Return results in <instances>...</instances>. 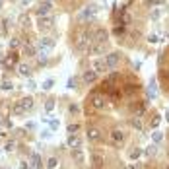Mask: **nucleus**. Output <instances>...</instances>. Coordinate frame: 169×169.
Wrapping results in <instances>:
<instances>
[{
    "mask_svg": "<svg viewBox=\"0 0 169 169\" xmlns=\"http://www.w3.org/2000/svg\"><path fill=\"white\" fill-rule=\"evenodd\" d=\"M163 140V134H161V132H152V142H154V144H160V142Z\"/></svg>",
    "mask_w": 169,
    "mask_h": 169,
    "instance_id": "412c9836",
    "label": "nucleus"
},
{
    "mask_svg": "<svg viewBox=\"0 0 169 169\" xmlns=\"http://www.w3.org/2000/svg\"><path fill=\"white\" fill-rule=\"evenodd\" d=\"M91 68H93L97 74H101V72H111V68L107 66V60H105V58H95V60L91 62Z\"/></svg>",
    "mask_w": 169,
    "mask_h": 169,
    "instance_id": "7ed1b4c3",
    "label": "nucleus"
},
{
    "mask_svg": "<svg viewBox=\"0 0 169 169\" xmlns=\"http://www.w3.org/2000/svg\"><path fill=\"white\" fill-rule=\"evenodd\" d=\"M88 138H89V142H93V144H99V142L103 140L101 130H99V128H95V127H89V128H88Z\"/></svg>",
    "mask_w": 169,
    "mask_h": 169,
    "instance_id": "39448f33",
    "label": "nucleus"
},
{
    "mask_svg": "<svg viewBox=\"0 0 169 169\" xmlns=\"http://www.w3.org/2000/svg\"><path fill=\"white\" fill-rule=\"evenodd\" d=\"M52 109H55V101H47V105H45V111H47V113H51Z\"/></svg>",
    "mask_w": 169,
    "mask_h": 169,
    "instance_id": "7c9ffc66",
    "label": "nucleus"
},
{
    "mask_svg": "<svg viewBox=\"0 0 169 169\" xmlns=\"http://www.w3.org/2000/svg\"><path fill=\"white\" fill-rule=\"evenodd\" d=\"M140 155H142V150H134V152H130V160H136Z\"/></svg>",
    "mask_w": 169,
    "mask_h": 169,
    "instance_id": "c756f323",
    "label": "nucleus"
},
{
    "mask_svg": "<svg viewBox=\"0 0 169 169\" xmlns=\"http://www.w3.org/2000/svg\"><path fill=\"white\" fill-rule=\"evenodd\" d=\"M95 14H97V8H95V6H88L84 12H80L78 18H80V19H88V18H93Z\"/></svg>",
    "mask_w": 169,
    "mask_h": 169,
    "instance_id": "f8f14e48",
    "label": "nucleus"
},
{
    "mask_svg": "<svg viewBox=\"0 0 169 169\" xmlns=\"http://www.w3.org/2000/svg\"><path fill=\"white\" fill-rule=\"evenodd\" d=\"M27 2H29V0H22V4H24V6H25V4H27Z\"/></svg>",
    "mask_w": 169,
    "mask_h": 169,
    "instance_id": "58836bf2",
    "label": "nucleus"
},
{
    "mask_svg": "<svg viewBox=\"0 0 169 169\" xmlns=\"http://www.w3.org/2000/svg\"><path fill=\"white\" fill-rule=\"evenodd\" d=\"M22 103H24L25 111H29V109H33V99H31V97H24V99H22Z\"/></svg>",
    "mask_w": 169,
    "mask_h": 169,
    "instance_id": "4be33fe9",
    "label": "nucleus"
},
{
    "mask_svg": "<svg viewBox=\"0 0 169 169\" xmlns=\"http://www.w3.org/2000/svg\"><path fill=\"white\" fill-rule=\"evenodd\" d=\"M124 33H127V25H117V27L113 29V35H117V37H121Z\"/></svg>",
    "mask_w": 169,
    "mask_h": 169,
    "instance_id": "6ab92c4d",
    "label": "nucleus"
},
{
    "mask_svg": "<svg viewBox=\"0 0 169 169\" xmlns=\"http://www.w3.org/2000/svg\"><path fill=\"white\" fill-rule=\"evenodd\" d=\"M39 47H41V51L49 52L52 47H55V39H51V37H43L41 41H39Z\"/></svg>",
    "mask_w": 169,
    "mask_h": 169,
    "instance_id": "1a4fd4ad",
    "label": "nucleus"
},
{
    "mask_svg": "<svg viewBox=\"0 0 169 169\" xmlns=\"http://www.w3.org/2000/svg\"><path fill=\"white\" fill-rule=\"evenodd\" d=\"M132 127H134V128H138V130H142V122H140V117L132 121Z\"/></svg>",
    "mask_w": 169,
    "mask_h": 169,
    "instance_id": "c85d7f7f",
    "label": "nucleus"
},
{
    "mask_svg": "<svg viewBox=\"0 0 169 169\" xmlns=\"http://www.w3.org/2000/svg\"><path fill=\"white\" fill-rule=\"evenodd\" d=\"M157 124H160V115H154V117H152V121H150V127L155 128Z\"/></svg>",
    "mask_w": 169,
    "mask_h": 169,
    "instance_id": "a878e982",
    "label": "nucleus"
},
{
    "mask_svg": "<svg viewBox=\"0 0 169 169\" xmlns=\"http://www.w3.org/2000/svg\"><path fill=\"white\" fill-rule=\"evenodd\" d=\"M148 41H150V43H157V41H160V37H157L155 33H152L150 37H148Z\"/></svg>",
    "mask_w": 169,
    "mask_h": 169,
    "instance_id": "2f4dec72",
    "label": "nucleus"
},
{
    "mask_svg": "<svg viewBox=\"0 0 169 169\" xmlns=\"http://www.w3.org/2000/svg\"><path fill=\"white\" fill-rule=\"evenodd\" d=\"M68 146H70V148H80L82 142H80V138L76 136V134H70V136H68Z\"/></svg>",
    "mask_w": 169,
    "mask_h": 169,
    "instance_id": "dca6fc26",
    "label": "nucleus"
},
{
    "mask_svg": "<svg viewBox=\"0 0 169 169\" xmlns=\"http://www.w3.org/2000/svg\"><path fill=\"white\" fill-rule=\"evenodd\" d=\"M2 89H12V84H10V82H4V84H2Z\"/></svg>",
    "mask_w": 169,
    "mask_h": 169,
    "instance_id": "72a5a7b5",
    "label": "nucleus"
},
{
    "mask_svg": "<svg viewBox=\"0 0 169 169\" xmlns=\"http://www.w3.org/2000/svg\"><path fill=\"white\" fill-rule=\"evenodd\" d=\"M24 52H25V56H27V58H33V56H37V51H35V47H33V45H25Z\"/></svg>",
    "mask_w": 169,
    "mask_h": 169,
    "instance_id": "f3484780",
    "label": "nucleus"
},
{
    "mask_svg": "<svg viewBox=\"0 0 169 169\" xmlns=\"http://www.w3.org/2000/svg\"><path fill=\"white\" fill-rule=\"evenodd\" d=\"M107 49H109V41L107 43H95V45L89 47V52L91 55H103V52H107Z\"/></svg>",
    "mask_w": 169,
    "mask_h": 169,
    "instance_id": "0eeeda50",
    "label": "nucleus"
},
{
    "mask_svg": "<svg viewBox=\"0 0 169 169\" xmlns=\"http://www.w3.org/2000/svg\"><path fill=\"white\" fill-rule=\"evenodd\" d=\"M82 80H84V84H86V86H91L95 80H97V72H95L93 68H89V70H86V72H84Z\"/></svg>",
    "mask_w": 169,
    "mask_h": 169,
    "instance_id": "6e6552de",
    "label": "nucleus"
},
{
    "mask_svg": "<svg viewBox=\"0 0 169 169\" xmlns=\"http://www.w3.org/2000/svg\"><path fill=\"white\" fill-rule=\"evenodd\" d=\"M0 152H2V150H0Z\"/></svg>",
    "mask_w": 169,
    "mask_h": 169,
    "instance_id": "a19ab883",
    "label": "nucleus"
},
{
    "mask_svg": "<svg viewBox=\"0 0 169 169\" xmlns=\"http://www.w3.org/2000/svg\"><path fill=\"white\" fill-rule=\"evenodd\" d=\"M2 64H4L6 68H12V66H16V64H18V52H10L4 60H2Z\"/></svg>",
    "mask_w": 169,
    "mask_h": 169,
    "instance_id": "9d476101",
    "label": "nucleus"
},
{
    "mask_svg": "<svg viewBox=\"0 0 169 169\" xmlns=\"http://www.w3.org/2000/svg\"><path fill=\"white\" fill-rule=\"evenodd\" d=\"M165 121H167V122H169V111H167V115H165Z\"/></svg>",
    "mask_w": 169,
    "mask_h": 169,
    "instance_id": "4c0bfd02",
    "label": "nucleus"
},
{
    "mask_svg": "<svg viewBox=\"0 0 169 169\" xmlns=\"http://www.w3.org/2000/svg\"><path fill=\"white\" fill-rule=\"evenodd\" d=\"M52 86H55V80H52V78H49V80H45V82H43V86H41V88H43V89H51Z\"/></svg>",
    "mask_w": 169,
    "mask_h": 169,
    "instance_id": "393cba45",
    "label": "nucleus"
},
{
    "mask_svg": "<svg viewBox=\"0 0 169 169\" xmlns=\"http://www.w3.org/2000/svg\"><path fill=\"white\" fill-rule=\"evenodd\" d=\"M56 163H58V160H56V157H49V160H47V169H55Z\"/></svg>",
    "mask_w": 169,
    "mask_h": 169,
    "instance_id": "b1692460",
    "label": "nucleus"
},
{
    "mask_svg": "<svg viewBox=\"0 0 169 169\" xmlns=\"http://www.w3.org/2000/svg\"><path fill=\"white\" fill-rule=\"evenodd\" d=\"M39 24H41L43 27H45V25H47V27H51V25L55 24V18H52V16H47V18H39Z\"/></svg>",
    "mask_w": 169,
    "mask_h": 169,
    "instance_id": "a211bd4d",
    "label": "nucleus"
},
{
    "mask_svg": "<svg viewBox=\"0 0 169 169\" xmlns=\"http://www.w3.org/2000/svg\"><path fill=\"white\" fill-rule=\"evenodd\" d=\"M80 128V124H68V134H76Z\"/></svg>",
    "mask_w": 169,
    "mask_h": 169,
    "instance_id": "cd10ccee",
    "label": "nucleus"
},
{
    "mask_svg": "<svg viewBox=\"0 0 169 169\" xmlns=\"http://www.w3.org/2000/svg\"><path fill=\"white\" fill-rule=\"evenodd\" d=\"M146 154H148V155H155V154H157V146H155V144H152L150 148L146 150Z\"/></svg>",
    "mask_w": 169,
    "mask_h": 169,
    "instance_id": "bb28decb",
    "label": "nucleus"
},
{
    "mask_svg": "<svg viewBox=\"0 0 169 169\" xmlns=\"http://www.w3.org/2000/svg\"><path fill=\"white\" fill-rule=\"evenodd\" d=\"M122 142H124V132H122V130H113L111 134H109V144L122 146Z\"/></svg>",
    "mask_w": 169,
    "mask_h": 169,
    "instance_id": "20e7f679",
    "label": "nucleus"
},
{
    "mask_svg": "<svg viewBox=\"0 0 169 169\" xmlns=\"http://www.w3.org/2000/svg\"><path fill=\"white\" fill-rule=\"evenodd\" d=\"M49 12H51V0H45L41 6H39V10H37V16L39 18H43V16H47Z\"/></svg>",
    "mask_w": 169,
    "mask_h": 169,
    "instance_id": "4468645a",
    "label": "nucleus"
},
{
    "mask_svg": "<svg viewBox=\"0 0 169 169\" xmlns=\"http://www.w3.org/2000/svg\"><path fill=\"white\" fill-rule=\"evenodd\" d=\"M19 45H22V41H19L18 37H14V39H10V49H12V51H14V49H18Z\"/></svg>",
    "mask_w": 169,
    "mask_h": 169,
    "instance_id": "5701e85b",
    "label": "nucleus"
},
{
    "mask_svg": "<svg viewBox=\"0 0 169 169\" xmlns=\"http://www.w3.org/2000/svg\"><path fill=\"white\" fill-rule=\"evenodd\" d=\"M122 55L121 52H109V55H105V60H107V66L111 68V70H115L119 66V62H121Z\"/></svg>",
    "mask_w": 169,
    "mask_h": 169,
    "instance_id": "f03ea898",
    "label": "nucleus"
},
{
    "mask_svg": "<svg viewBox=\"0 0 169 169\" xmlns=\"http://www.w3.org/2000/svg\"><path fill=\"white\" fill-rule=\"evenodd\" d=\"M70 113H78V105L72 103V105H70Z\"/></svg>",
    "mask_w": 169,
    "mask_h": 169,
    "instance_id": "f704fd0d",
    "label": "nucleus"
},
{
    "mask_svg": "<svg viewBox=\"0 0 169 169\" xmlns=\"http://www.w3.org/2000/svg\"><path fill=\"white\" fill-rule=\"evenodd\" d=\"M155 95H157V86H155V80L152 78V82H150V88H148V99H154Z\"/></svg>",
    "mask_w": 169,
    "mask_h": 169,
    "instance_id": "2eb2a0df",
    "label": "nucleus"
},
{
    "mask_svg": "<svg viewBox=\"0 0 169 169\" xmlns=\"http://www.w3.org/2000/svg\"><path fill=\"white\" fill-rule=\"evenodd\" d=\"M29 169H41V155L37 152H33L29 157Z\"/></svg>",
    "mask_w": 169,
    "mask_h": 169,
    "instance_id": "9b49d317",
    "label": "nucleus"
},
{
    "mask_svg": "<svg viewBox=\"0 0 169 169\" xmlns=\"http://www.w3.org/2000/svg\"><path fill=\"white\" fill-rule=\"evenodd\" d=\"M18 70H19V74H22V76H29V74H31V68H29L27 64H19Z\"/></svg>",
    "mask_w": 169,
    "mask_h": 169,
    "instance_id": "aec40b11",
    "label": "nucleus"
},
{
    "mask_svg": "<svg viewBox=\"0 0 169 169\" xmlns=\"http://www.w3.org/2000/svg\"><path fill=\"white\" fill-rule=\"evenodd\" d=\"M88 101H89V105H91L93 109H105V105H107L109 99H107V95H105L103 91H97V89H95V91L89 93Z\"/></svg>",
    "mask_w": 169,
    "mask_h": 169,
    "instance_id": "f257e3e1",
    "label": "nucleus"
},
{
    "mask_svg": "<svg viewBox=\"0 0 169 169\" xmlns=\"http://www.w3.org/2000/svg\"><path fill=\"white\" fill-rule=\"evenodd\" d=\"M24 113H27V111H25L24 103H22V99H19V101L14 103V107H12V115H14V117H22Z\"/></svg>",
    "mask_w": 169,
    "mask_h": 169,
    "instance_id": "ddd939ff",
    "label": "nucleus"
},
{
    "mask_svg": "<svg viewBox=\"0 0 169 169\" xmlns=\"http://www.w3.org/2000/svg\"><path fill=\"white\" fill-rule=\"evenodd\" d=\"M27 88H29V89H35V88H37V84H35L33 80H29V82H27Z\"/></svg>",
    "mask_w": 169,
    "mask_h": 169,
    "instance_id": "473e14b6",
    "label": "nucleus"
},
{
    "mask_svg": "<svg viewBox=\"0 0 169 169\" xmlns=\"http://www.w3.org/2000/svg\"><path fill=\"white\" fill-rule=\"evenodd\" d=\"M6 150H14V142H8V144H6Z\"/></svg>",
    "mask_w": 169,
    "mask_h": 169,
    "instance_id": "e433bc0d",
    "label": "nucleus"
},
{
    "mask_svg": "<svg viewBox=\"0 0 169 169\" xmlns=\"http://www.w3.org/2000/svg\"><path fill=\"white\" fill-rule=\"evenodd\" d=\"M41 136H43V138H51V132H49V130H43Z\"/></svg>",
    "mask_w": 169,
    "mask_h": 169,
    "instance_id": "c9c22d12",
    "label": "nucleus"
},
{
    "mask_svg": "<svg viewBox=\"0 0 169 169\" xmlns=\"http://www.w3.org/2000/svg\"><path fill=\"white\" fill-rule=\"evenodd\" d=\"M167 157H169V148H167Z\"/></svg>",
    "mask_w": 169,
    "mask_h": 169,
    "instance_id": "ea45409f",
    "label": "nucleus"
},
{
    "mask_svg": "<svg viewBox=\"0 0 169 169\" xmlns=\"http://www.w3.org/2000/svg\"><path fill=\"white\" fill-rule=\"evenodd\" d=\"M101 165H103V154L93 150L91 152V169H101Z\"/></svg>",
    "mask_w": 169,
    "mask_h": 169,
    "instance_id": "423d86ee",
    "label": "nucleus"
}]
</instances>
